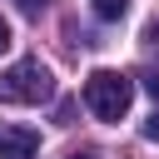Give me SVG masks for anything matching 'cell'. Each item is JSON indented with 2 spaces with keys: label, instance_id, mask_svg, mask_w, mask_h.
I'll use <instances>...</instances> for the list:
<instances>
[{
  "label": "cell",
  "instance_id": "cell-1",
  "mask_svg": "<svg viewBox=\"0 0 159 159\" xmlns=\"http://www.w3.org/2000/svg\"><path fill=\"white\" fill-rule=\"evenodd\" d=\"M55 94V75L40 60H15L0 75V104H40Z\"/></svg>",
  "mask_w": 159,
  "mask_h": 159
},
{
  "label": "cell",
  "instance_id": "cell-2",
  "mask_svg": "<svg viewBox=\"0 0 159 159\" xmlns=\"http://www.w3.org/2000/svg\"><path fill=\"white\" fill-rule=\"evenodd\" d=\"M129 99H134V84L119 75V70H94L89 80H84V104L99 114V119H124L129 114Z\"/></svg>",
  "mask_w": 159,
  "mask_h": 159
},
{
  "label": "cell",
  "instance_id": "cell-3",
  "mask_svg": "<svg viewBox=\"0 0 159 159\" xmlns=\"http://www.w3.org/2000/svg\"><path fill=\"white\" fill-rule=\"evenodd\" d=\"M40 154V134L30 124H0V159H35Z\"/></svg>",
  "mask_w": 159,
  "mask_h": 159
},
{
  "label": "cell",
  "instance_id": "cell-4",
  "mask_svg": "<svg viewBox=\"0 0 159 159\" xmlns=\"http://www.w3.org/2000/svg\"><path fill=\"white\" fill-rule=\"evenodd\" d=\"M89 5H94V15H99V20H119V15L129 10V0H89Z\"/></svg>",
  "mask_w": 159,
  "mask_h": 159
},
{
  "label": "cell",
  "instance_id": "cell-5",
  "mask_svg": "<svg viewBox=\"0 0 159 159\" xmlns=\"http://www.w3.org/2000/svg\"><path fill=\"white\" fill-rule=\"evenodd\" d=\"M139 45H144V50H159V15H154V20L144 25V35H139Z\"/></svg>",
  "mask_w": 159,
  "mask_h": 159
},
{
  "label": "cell",
  "instance_id": "cell-6",
  "mask_svg": "<svg viewBox=\"0 0 159 159\" xmlns=\"http://www.w3.org/2000/svg\"><path fill=\"white\" fill-rule=\"evenodd\" d=\"M15 5H20V10H25V15H40V10H45V5H50V0H15Z\"/></svg>",
  "mask_w": 159,
  "mask_h": 159
},
{
  "label": "cell",
  "instance_id": "cell-7",
  "mask_svg": "<svg viewBox=\"0 0 159 159\" xmlns=\"http://www.w3.org/2000/svg\"><path fill=\"white\" fill-rule=\"evenodd\" d=\"M144 89H149V94L159 99V70H149V75H144Z\"/></svg>",
  "mask_w": 159,
  "mask_h": 159
},
{
  "label": "cell",
  "instance_id": "cell-8",
  "mask_svg": "<svg viewBox=\"0 0 159 159\" xmlns=\"http://www.w3.org/2000/svg\"><path fill=\"white\" fill-rule=\"evenodd\" d=\"M144 139H154V144H159V114H154V119H144Z\"/></svg>",
  "mask_w": 159,
  "mask_h": 159
},
{
  "label": "cell",
  "instance_id": "cell-9",
  "mask_svg": "<svg viewBox=\"0 0 159 159\" xmlns=\"http://www.w3.org/2000/svg\"><path fill=\"white\" fill-rule=\"evenodd\" d=\"M5 45H10V25L0 20V50H5Z\"/></svg>",
  "mask_w": 159,
  "mask_h": 159
},
{
  "label": "cell",
  "instance_id": "cell-10",
  "mask_svg": "<svg viewBox=\"0 0 159 159\" xmlns=\"http://www.w3.org/2000/svg\"><path fill=\"white\" fill-rule=\"evenodd\" d=\"M70 159H94V154H70Z\"/></svg>",
  "mask_w": 159,
  "mask_h": 159
}]
</instances>
